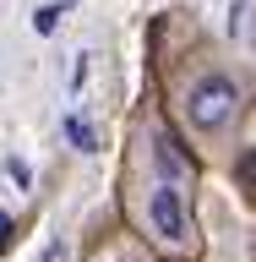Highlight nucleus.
Masks as SVG:
<instances>
[{"mask_svg":"<svg viewBox=\"0 0 256 262\" xmlns=\"http://www.w3.org/2000/svg\"><path fill=\"white\" fill-rule=\"evenodd\" d=\"M114 208L158 262H202V159L158 104H142L126 120Z\"/></svg>","mask_w":256,"mask_h":262,"instance_id":"f257e3e1","label":"nucleus"},{"mask_svg":"<svg viewBox=\"0 0 256 262\" xmlns=\"http://www.w3.org/2000/svg\"><path fill=\"white\" fill-rule=\"evenodd\" d=\"M164 115L175 120V131L196 147L202 164H224L240 142V126L251 115V93H245V77L224 55H191L180 60L164 82Z\"/></svg>","mask_w":256,"mask_h":262,"instance_id":"f03ea898","label":"nucleus"},{"mask_svg":"<svg viewBox=\"0 0 256 262\" xmlns=\"http://www.w3.org/2000/svg\"><path fill=\"white\" fill-rule=\"evenodd\" d=\"M82 262H158V257L147 251V241H142V235H131V229L114 219L109 229H98L93 241L82 246Z\"/></svg>","mask_w":256,"mask_h":262,"instance_id":"7ed1b4c3","label":"nucleus"},{"mask_svg":"<svg viewBox=\"0 0 256 262\" xmlns=\"http://www.w3.org/2000/svg\"><path fill=\"white\" fill-rule=\"evenodd\" d=\"M55 22H60V6H49V11H38V16H33V28H38V33H49Z\"/></svg>","mask_w":256,"mask_h":262,"instance_id":"20e7f679","label":"nucleus"},{"mask_svg":"<svg viewBox=\"0 0 256 262\" xmlns=\"http://www.w3.org/2000/svg\"><path fill=\"white\" fill-rule=\"evenodd\" d=\"M251 262H256V202H251Z\"/></svg>","mask_w":256,"mask_h":262,"instance_id":"39448f33","label":"nucleus"}]
</instances>
